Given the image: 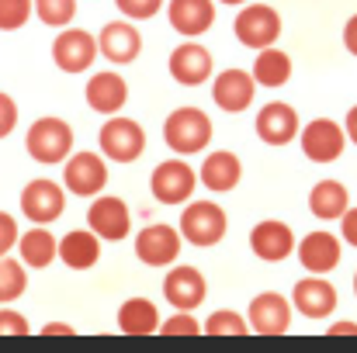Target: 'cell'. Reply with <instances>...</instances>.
<instances>
[{"instance_id": "23", "label": "cell", "mask_w": 357, "mask_h": 353, "mask_svg": "<svg viewBox=\"0 0 357 353\" xmlns=\"http://www.w3.org/2000/svg\"><path fill=\"white\" fill-rule=\"evenodd\" d=\"M128 101V84L121 80L119 73H94L87 80V104L98 111V115H119Z\"/></svg>"}, {"instance_id": "13", "label": "cell", "mask_w": 357, "mask_h": 353, "mask_svg": "<svg viewBox=\"0 0 357 353\" xmlns=\"http://www.w3.org/2000/svg\"><path fill=\"white\" fill-rule=\"evenodd\" d=\"M21 212L31 222L49 226V222H56L66 212V194H63V187L56 180H31L21 191Z\"/></svg>"}, {"instance_id": "43", "label": "cell", "mask_w": 357, "mask_h": 353, "mask_svg": "<svg viewBox=\"0 0 357 353\" xmlns=\"http://www.w3.org/2000/svg\"><path fill=\"white\" fill-rule=\"evenodd\" d=\"M56 333H59V336H73L70 326H45V329H42V336H56Z\"/></svg>"}, {"instance_id": "14", "label": "cell", "mask_w": 357, "mask_h": 353, "mask_svg": "<svg viewBox=\"0 0 357 353\" xmlns=\"http://www.w3.org/2000/svg\"><path fill=\"white\" fill-rule=\"evenodd\" d=\"M337 288L323 277V274H312V277H302L291 291V308H298L305 319H326L333 315L337 308Z\"/></svg>"}, {"instance_id": "19", "label": "cell", "mask_w": 357, "mask_h": 353, "mask_svg": "<svg viewBox=\"0 0 357 353\" xmlns=\"http://www.w3.org/2000/svg\"><path fill=\"white\" fill-rule=\"evenodd\" d=\"M170 28L184 38H198L215 24V0H170L167 3Z\"/></svg>"}, {"instance_id": "16", "label": "cell", "mask_w": 357, "mask_h": 353, "mask_svg": "<svg viewBox=\"0 0 357 353\" xmlns=\"http://www.w3.org/2000/svg\"><path fill=\"white\" fill-rule=\"evenodd\" d=\"M98 52H101L108 63L125 66V63H132V59L142 52V35H139V28H135L132 21H112V24H105L101 35H98Z\"/></svg>"}, {"instance_id": "1", "label": "cell", "mask_w": 357, "mask_h": 353, "mask_svg": "<svg viewBox=\"0 0 357 353\" xmlns=\"http://www.w3.org/2000/svg\"><path fill=\"white\" fill-rule=\"evenodd\" d=\"M163 142L177 156H195L212 142V118L202 108H177L163 121Z\"/></svg>"}, {"instance_id": "31", "label": "cell", "mask_w": 357, "mask_h": 353, "mask_svg": "<svg viewBox=\"0 0 357 353\" xmlns=\"http://www.w3.org/2000/svg\"><path fill=\"white\" fill-rule=\"evenodd\" d=\"M31 7L49 28H66L77 17V0H31Z\"/></svg>"}, {"instance_id": "40", "label": "cell", "mask_w": 357, "mask_h": 353, "mask_svg": "<svg viewBox=\"0 0 357 353\" xmlns=\"http://www.w3.org/2000/svg\"><path fill=\"white\" fill-rule=\"evenodd\" d=\"M344 45H347V52H351V56H357V14L344 24Z\"/></svg>"}, {"instance_id": "15", "label": "cell", "mask_w": 357, "mask_h": 353, "mask_svg": "<svg viewBox=\"0 0 357 353\" xmlns=\"http://www.w3.org/2000/svg\"><path fill=\"white\" fill-rule=\"evenodd\" d=\"M163 295H167V301L174 305V308H181V312H195L202 301H205V295H208V284H205V277H202V270L198 267H174L170 274H167V281H163Z\"/></svg>"}, {"instance_id": "44", "label": "cell", "mask_w": 357, "mask_h": 353, "mask_svg": "<svg viewBox=\"0 0 357 353\" xmlns=\"http://www.w3.org/2000/svg\"><path fill=\"white\" fill-rule=\"evenodd\" d=\"M219 3H229V7H239V3H246V0H219Z\"/></svg>"}, {"instance_id": "5", "label": "cell", "mask_w": 357, "mask_h": 353, "mask_svg": "<svg viewBox=\"0 0 357 353\" xmlns=\"http://www.w3.org/2000/svg\"><path fill=\"white\" fill-rule=\"evenodd\" d=\"M233 31H236L239 45H246V49H267L281 35V14L274 7H267V3H250V7H243L236 14Z\"/></svg>"}, {"instance_id": "29", "label": "cell", "mask_w": 357, "mask_h": 353, "mask_svg": "<svg viewBox=\"0 0 357 353\" xmlns=\"http://www.w3.org/2000/svg\"><path fill=\"white\" fill-rule=\"evenodd\" d=\"M56 239L45 233V229H28L24 235H17V249H21V263H28V267H35V270H42V267H49L52 260H56Z\"/></svg>"}, {"instance_id": "9", "label": "cell", "mask_w": 357, "mask_h": 353, "mask_svg": "<svg viewBox=\"0 0 357 353\" xmlns=\"http://www.w3.org/2000/svg\"><path fill=\"white\" fill-rule=\"evenodd\" d=\"M98 59V38L84 28H63L52 42V63L63 73H84Z\"/></svg>"}, {"instance_id": "36", "label": "cell", "mask_w": 357, "mask_h": 353, "mask_svg": "<svg viewBox=\"0 0 357 353\" xmlns=\"http://www.w3.org/2000/svg\"><path fill=\"white\" fill-rule=\"evenodd\" d=\"M31 326L21 312H10V308H0V336H28Z\"/></svg>"}, {"instance_id": "39", "label": "cell", "mask_w": 357, "mask_h": 353, "mask_svg": "<svg viewBox=\"0 0 357 353\" xmlns=\"http://www.w3.org/2000/svg\"><path fill=\"white\" fill-rule=\"evenodd\" d=\"M340 239H347L351 246H357V208H347L340 215Z\"/></svg>"}, {"instance_id": "10", "label": "cell", "mask_w": 357, "mask_h": 353, "mask_svg": "<svg viewBox=\"0 0 357 353\" xmlns=\"http://www.w3.org/2000/svg\"><path fill=\"white\" fill-rule=\"evenodd\" d=\"M344 149H347V132L333 118H312L302 128V152L312 163H333L344 156Z\"/></svg>"}, {"instance_id": "25", "label": "cell", "mask_w": 357, "mask_h": 353, "mask_svg": "<svg viewBox=\"0 0 357 353\" xmlns=\"http://www.w3.org/2000/svg\"><path fill=\"white\" fill-rule=\"evenodd\" d=\"M56 256H59L70 270H91V267L101 260V239L91 233V229H73V233H66L59 239Z\"/></svg>"}, {"instance_id": "4", "label": "cell", "mask_w": 357, "mask_h": 353, "mask_svg": "<svg viewBox=\"0 0 357 353\" xmlns=\"http://www.w3.org/2000/svg\"><path fill=\"white\" fill-rule=\"evenodd\" d=\"M101 156H108L112 163H132V159H139L142 156V149H146V132H142V125L139 121H132V118H108L105 125H101Z\"/></svg>"}, {"instance_id": "7", "label": "cell", "mask_w": 357, "mask_h": 353, "mask_svg": "<svg viewBox=\"0 0 357 353\" xmlns=\"http://www.w3.org/2000/svg\"><path fill=\"white\" fill-rule=\"evenodd\" d=\"M63 184L77 198H98L108 184V163L98 152H77L63 166Z\"/></svg>"}, {"instance_id": "35", "label": "cell", "mask_w": 357, "mask_h": 353, "mask_svg": "<svg viewBox=\"0 0 357 353\" xmlns=\"http://www.w3.org/2000/svg\"><path fill=\"white\" fill-rule=\"evenodd\" d=\"M115 7H119L125 17H132V21H146V17H156L160 14L163 0H115Z\"/></svg>"}, {"instance_id": "26", "label": "cell", "mask_w": 357, "mask_h": 353, "mask_svg": "<svg viewBox=\"0 0 357 353\" xmlns=\"http://www.w3.org/2000/svg\"><path fill=\"white\" fill-rule=\"evenodd\" d=\"M351 208V194L340 180H319L312 191H309V212L323 222H333L340 219L344 212Z\"/></svg>"}, {"instance_id": "6", "label": "cell", "mask_w": 357, "mask_h": 353, "mask_svg": "<svg viewBox=\"0 0 357 353\" xmlns=\"http://www.w3.org/2000/svg\"><path fill=\"white\" fill-rule=\"evenodd\" d=\"M149 187H153V198L160 205H184V201H191V194L198 187V177L184 159H163L153 170Z\"/></svg>"}, {"instance_id": "34", "label": "cell", "mask_w": 357, "mask_h": 353, "mask_svg": "<svg viewBox=\"0 0 357 353\" xmlns=\"http://www.w3.org/2000/svg\"><path fill=\"white\" fill-rule=\"evenodd\" d=\"M160 333H163V336H198L202 326H198V319H195L191 312H181V308H177L174 319L160 322Z\"/></svg>"}, {"instance_id": "27", "label": "cell", "mask_w": 357, "mask_h": 353, "mask_svg": "<svg viewBox=\"0 0 357 353\" xmlns=\"http://www.w3.org/2000/svg\"><path fill=\"white\" fill-rule=\"evenodd\" d=\"M119 329L125 336H153L160 333V312L149 298H128L119 308Z\"/></svg>"}, {"instance_id": "8", "label": "cell", "mask_w": 357, "mask_h": 353, "mask_svg": "<svg viewBox=\"0 0 357 353\" xmlns=\"http://www.w3.org/2000/svg\"><path fill=\"white\" fill-rule=\"evenodd\" d=\"M181 246H184L181 229L153 222V226H146L142 233L135 235V260L146 263V267H167V263H174L181 256Z\"/></svg>"}, {"instance_id": "41", "label": "cell", "mask_w": 357, "mask_h": 353, "mask_svg": "<svg viewBox=\"0 0 357 353\" xmlns=\"http://www.w3.org/2000/svg\"><path fill=\"white\" fill-rule=\"evenodd\" d=\"M344 132H347V139L357 146V104L347 111V121H344Z\"/></svg>"}, {"instance_id": "17", "label": "cell", "mask_w": 357, "mask_h": 353, "mask_svg": "<svg viewBox=\"0 0 357 353\" xmlns=\"http://www.w3.org/2000/svg\"><path fill=\"white\" fill-rule=\"evenodd\" d=\"M250 249H253L257 260L281 263V260H288V256L295 253V233H291L284 222L267 219V222L253 226V233H250Z\"/></svg>"}, {"instance_id": "33", "label": "cell", "mask_w": 357, "mask_h": 353, "mask_svg": "<svg viewBox=\"0 0 357 353\" xmlns=\"http://www.w3.org/2000/svg\"><path fill=\"white\" fill-rule=\"evenodd\" d=\"M31 0H0V31H17L31 17Z\"/></svg>"}, {"instance_id": "21", "label": "cell", "mask_w": 357, "mask_h": 353, "mask_svg": "<svg viewBox=\"0 0 357 353\" xmlns=\"http://www.w3.org/2000/svg\"><path fill=\"white\" fill-rule=\"evenodd\" d=\"M253 94H257V80L246 73V70H226L215 77L212 84V101L229 111V115H239L253 104Z\"/></svg>"}, {"instance_id": "22", "label": "cell", "mask_w": 357, "mask_h": 353, "mask_svg": "<svg viewBox=\"0 0 357 353\" xmlns=\"http://www.w3.org/2000/svg\"><path fill=\"white\" fill-rule=\"evenodd\" d=\"M298 260L309 274H330L340 263V239L333 233H309L298 242Z\"/></svg>"}, {"instance_id": "3", "label": "cell", "mask_w": 357, "mask_h": 353, "mask_svg": "<svg viewBox=\"0 0 357 353\" xmlns=\"http://www.w3.org/2000/svg\"><path fill=\"white\" fill-rule=\"evenodd\" d=\"M229 229V219L226 212L215 205V201H195L181 212V235L191 242V246H215Z\"/></svg>"}, {"instance_id": "38", "label": "cell", "mask_w": 357, "mask_h": 353, "mask_svg": "<svg viewBox=\"0 0 357 353\" xmlns=\"http://www.w3.org/2000/svg\"><path fill=\"white\" fill-rule=\"evenodd\" d=\"M14 125H17V104L0 91V139H7L14 132Z\"/></svg>"}, {"instance_id": "11", "label": "cell", "mask_w": 357, "mask_h": 353, "mask_svg": "<svg viewBox=\"0 0 357 353\" xmlns=\"http://www.w3.org/2000/svg\"><path fill=\"white\" fill-rule=\"evenodd\" d=\"M87 229L98 235L101 242H119V239H125V235L132 233V212H128V205L121 198L105 194V198H98L91 205Z\"/></svg>"}, {"instance_id": "24", "label": "cell", "mask_w": 357, "mask_h": 353, "mask_svg": "<svg viewBox=\"0 0 357 353\" xmlns=\"http://www.w3.org/2000/svg\"><path fill=\"white\" fill-rule=\"evenodd\" d=\"M239 177H243V163H239L236 152H229V149L208 152L205 163H202V173H198V180H202L208 191H215V194L233 191L239 184Z\"/></svg>"}, {"instance_id": "42", "label": "cell", "mask_w": 357, "mask_h": 353, "mask_svg": "<svg viewBox=\"0 0 357 353\" xmlns=\"http://www.w3.org/2000/svg\"><path fill=\"white\" fill-rule=\"evenodd\" d=\"M326 336H357V326L354 322H340V326H330Z\"/></svg>"}, {"instance_id": "30", "label": "cell", "mask_w": 357, "mask_h": 353, "mask_svg": "<svg viewBox=\"0 0 357 353\" xmlns=\"http://www.w3.org/2000/svg\"><path fill=\"white\" fill-rule=\"evenodd\" d=\"M24 288H28V274H24V267H21L17 260L0 256V305L21 298Z\"/></svg>"}, {"instance_id": "12", "label": "cell", "mask_w": 357, "mask_h": 353, "mask_svg": "<svg viewBox=\"0 0 357 353\" xmlns=\"http://www.w3.org/2000/svg\"><path fill=\"white\" fill-rule=\"evenodd\" d=\"M246 322L257 336H284L291 326V301L274 295V291H264L250 301Z\"/></svg>"}, {"instance_id": "28", "label": "cell", "mask_w": 357, "mask_h": 353, "mask_svg": "<svg viewBox=\"0 0 357 353\" xmlns=\"http://www.w3.org/2000/svg\"><path fill=\"white\" fill-rule=\"evenodd\" d=\"M250 77H253L260 87H284V84L291 80V56L281 52V49H274V45H267V49H260V56H257Z\"/></svg>"}, {"instance_id": "37", "label": "cell", "mask_w": 357, "mask_h": 353, "mask_svg": "<svg viewBox=\"0 0 357 353\" xmlns=\"http://www.w3.org/2000/svg\"><path fill=\"white\" fill-rule=\"evenodd\" d=\"M17 222L7 215V212H0V256H7L14 246H17Z\"/></svg>"}, {"instance_id": "20", "label": "cell", "mask_w": 357, "mask_h": 353, "mask_svg": "<svg viewBox=\"0 0 357 353\" xmlns=\"http://www.w3.org/2000/svg\"><path fill=\"white\" fill-rule=\"evenodd\" d=\"M257 135H260V142H267V146H288L295 135H298V111L291 108V104H281V101H274V104H264L260 111H257Z\"/></svg>"}, {"instance_id": "2", "label": "cell", "mask_w": 357, "mask_h": 353, "mask_svg": "<svg viewBox=\"0 0 357 353\" xmlns=\"http://www.w3.org/2000/svg\"><path fill=\"white\" fill-rule=\"evenodd\" d=\"M24 149L31 159L52 166V163H63L70 152H73V128L63 121V118H38L31 128H28V139H24Z\"/></svg>"}, {"instance_id": "45", "label": "cell", "mask_w": 357, "mask_h": 353, "mask_svg": "<svg viewBox=\"0 0 357 353\" xmlns=\"http://www.w3.org/2000/svg\"><path fill=\"white\" fill-rule=\"evenodd\" d=\"M354 295H357V274H354Z\"/></svg>"}, {"instance_id": "18", "label": "cell", "mask_w": 357, "mask_h": 353, "mask_svg": "<svg viewBox=\"0 0 357 353\" xmlns=\"http://www.w3.org/2000/svg\"><path fill=\"white\" fill-rule=\"evenodd\" d=\"M170 77L181 87H202L212 77V52L205 45L184 42L170 52Z\"/></svg>"}, {"instance_id": "32", "label": "cell", "mask_w": 357, "mask_h": 353, "mask_svg": "<svg viewBox=\"0 0 357 353\" xmlns=\"http://www.w3.org/2000/svg\"><path fill=\"white\" fill-rule=\"evenodd\" d=\"M205 336H246L250 333V322L239 315V312H212L208 322L202 326Z\"/></svg>"}]
</instances>
